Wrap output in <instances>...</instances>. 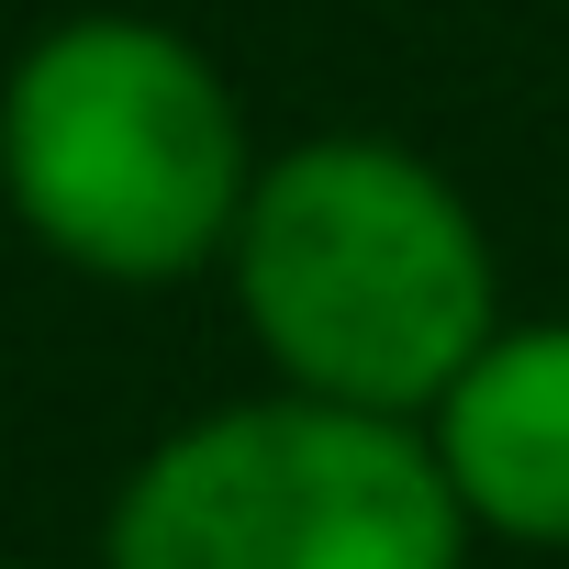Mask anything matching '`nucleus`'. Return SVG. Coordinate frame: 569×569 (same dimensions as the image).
<instances>
[{
  "mask_svg": "<svg viewBox=\"0 0 569 569\" xmlns=\"http://www.w3.org/2000/svg\"><path fill=\"white\" fill-rule=\"evenodd\" d=\"M223 291L279 391L425 425L436 391L502 336V257L480 201L402 134L268 146Z\"/></svg>",
  "mask_w": 569,
  "mask_h": 569,
  "instance_id": "f257e3e1",
  "label": "nucleus"
},
{
  "mask_svg": "<svg viewBox=\"0 0 569 569\" xmlns=\"http://www.w3.org/2000/svg\"><path fill=\"white\" fill-rule=\"evenodd\" d=\"M425 447L480 547L569 558V313H502V336L436 391Z\"/></svg>",
  "mask_w": 569,
  "mask_h": 569,
  "instance_id": "20e7f679",
  "label": "nucleus"
},
{
  "mask_svg": "<svg viewBox=\"0 0 569 569\" xmlns=\"http://www.w3.org/2000/svg\"><path fill=\"white\" fill-rule=\"evenodd\" d=\"M12 569H23V558H12Z\"/></svg>",
  "mask_w": 569,
  "mask_h": 569,
  "instance_id": "39448f33",
  "label": "nucleus"
},
{
  "mask_svg": "<svg viewBox=\"0 0 569 569\" xmlns=\"http://www.w3.org/2000/svg\"><path fill=\"white\" fill-rule=\"evenodd\" d=\"M480 536L425 425L313 391L179 413L101 513V569H469Z\"/></svg>",
  "mask_w": 569,
  "mask_h": 569,
  "instance_id": "7ed1b4c3",
  "label": "nucleus"
},
{
  "mask_svg": "<svg viewBox=\"0 0 569 569\" xmlns=\"http://www.w3.org/2000/svg\"><path fill=\"white\" fill-rule=\"evenodd\" d=\"M257 168L268 146L246 134L234 79L157 12H68L0 68V201L101 291L223 268Z\"/></svg>",
  "mask_w": 569,
  "mask_h": 569,
  "instance_id": "f03ea898",
  "label": "nucleus"
}]
</instances>
